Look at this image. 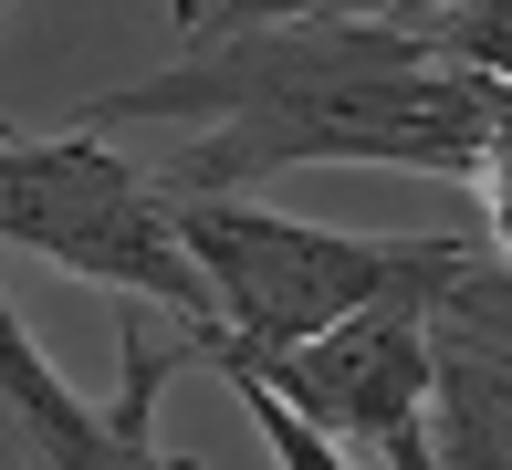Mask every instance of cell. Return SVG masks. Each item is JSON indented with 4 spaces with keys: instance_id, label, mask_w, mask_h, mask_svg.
Returning <instances> with one entry per match:
<instances>
[{
    "instance_id": "6da1fadb",
    "label": "cell",
    "mask_w": 512,
    "mask_h": 470,
    "mask_svg": "<svg viewBox=\"0 0 512 470\" xmlns=\"http://www.w3.org/2000/svg\"><path fill=\"white\" fill-rule=\"evenodd\" d=\"M74 126H199L168 188H262L283 168H408L481 188L512 168V74L439 53L387 11L241 21L168 74L74 105Z\"/></svg>"
},
{
    "instance_id": "7a4b0ae2",
    "label": "cell",
    "mask_w": 512,
    "mask_h": 470,
    "mask_svg": "<svg viewBox=\"0 0 512 470\" xmlns=\"http://www.w3.org/2000/svg\"><path fill=\"white\" fill-rule=\"evenodd\" d=\"M168 209L189 262L220 293V324L251 345H293L377 293H439L481 251L450 230H314L293 209H262L251 188H168Z\"/></svg>"
},
{
    "instance_id": "3957f363",
    "label": "cell",
    "mask_w": 512,
    "mask_h": 470,
    "mask_svg": "<svg viewBox=\"0 0 512 470\" xmlns=\"http://www.w3.org/2000/svg\"><path fill=\"white\" fill-rule=\"evenodd\" d=\"M0 241L42 251L74 282H105L126 303L178 314V335L220 324V293H209V272L178 241L168 178L126 168L95 126H63V136H11L0 126Z\"/></svg>"
},
{
    "instance_id": "277c9868",
    "label": "cell",
    "mask_w": 512,
    "mask_h": 470,
    "mask_svg": "<svg viewBox=\"0 0 512 470\" xmlns=\"http://www.w3.org/2000/svg\"><path fill=\"white\" fill-rule=\"evenodd\" d=\"M189 356L209 376H262L304 429L366 460H429V293H377L356 314L314 324L293 345H251L230 324L189 335Z\"/></svg>"
},
{
    "instance_id": "5b68a950",
    "label": "cell",
    "mask_w": 512,
    "mask_h": 470,
    "mask_svg": "<svg viewBox=\"0 0 512 470\" xmlns=\"http://www.w3.org/2000/svg\"><path fill=\"white\" fill-rule=\"evenodd\" d=\"M429 460H512V251L429 293Z\"/></svg>"
},
{
    "instance_id": "8992f818",
    "label": "cell",
    "mask_w": 512,
    "mask_h": 470,
    "mask_svg": "<svg viewBox=\"0 0 512 470\" xmlns=\"http://www.w3.org/2000/svg\"><path fill=\"white\" fill-rule=\"evenodd\" d=\"M178 356H189V335H178V345H157L147 324H126V397H115L105 418H115V439H126L136 460H157V387L178 376Z\"/></svg>"
},
{
    "instance_id": "52a82bcc",
    "label": "cell",
    "mask_w": 512,
    "mask_h": 470,
    "mask_svg": "<svg viewBox=\"0 0 512 470\" xmlns=\"http://www.w3.org/2000/svg\"><path fill=\"white\" fill-rule=\"evenodd\" d=\"M314 11H398V0H168L178 42H209V32H241V21H314Z\"/></svg>"
},
{
    "instance_id": "ba28073f",
    "label": "cell",
    "mask_w": 512,
    "mask_h": 470,
    "mask_svg": "<svg viewBox=\"0 0 512 470\" xmlns=\"http://www.w3.org/2000/svg\"><path fill=\"white\" fill-rule=\"evenodd\" d=\"M429 42L460 53V63H481V74H512V0H460V11L429 21Z\"/></svg>"
},
{
    "instance_id": "9c48e42d",
    "label": "cell",
    "mask_w": 512,
    "mask_h": 470,
    "mask_svg": "<svg viewBox=\"0 0 512 470\" xmlns=\"http://www.w3.org/2000/svg\"><path fill=\"white\" fill-rule=\"evenodd\" d=\"M481 220H492V251H512V168L481 178Z\"/></svg>"
},
{
    "instance_id": "30bf717a",
    "label": "cell",
    "mask_w": 512,
    "mask_h": 470,
    "mask_svg": "<svg viewBox=\"0 0 512 470\" xmlns=\"http://www.w3.org/2000/svg\"><path fill=\"white\" fill-rule=\"evenodd\" d=\"M0 460H42V439H32V418H21L11 387H0Z\"/></svg>"
}]
</instances>
